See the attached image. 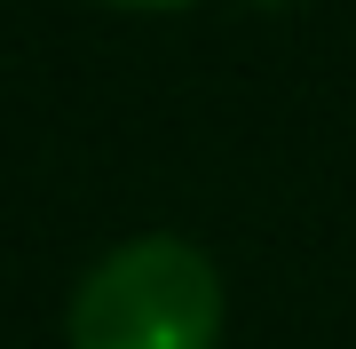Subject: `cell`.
<instances>
[{"mask_svg": "<svg viewBox=\"0 0 356 349\" xmlns=\"http://www.w3.org/2000/svg\"><path fill=\"white\" fill-rule=\"evenodd\" d=\"M222 278L191 238L151 231L111 254L72 294V349H214Z\"/></svg>", "mask_w": 356, "mask_h": 349, "instance_id": "cell-1", "label": "cell"}, {"mask_svg": "<svg viewBox=\"0 0 356 349\" xmlns=\"http://www.w3.org/2000/svg\"><path fill=\"white\" fill-rule=\"evenodd\" d=\"M135 8H175V0H135Z\"/></svg>", "mask_w": 356, "mask_h": 349, "instance_id": "cell-2", "label": "cell"}]
</instances>
